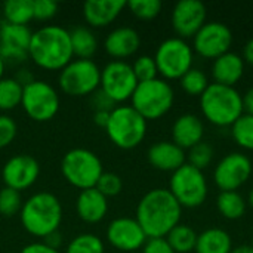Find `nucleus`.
I'll return each mask as SVG.
<instances>
[{
    "mask_svg": "<svg viewBox=\"0 0 253 253\" xmlns=\"http://www.w3.org/2000/svg\"><path fill=\"white\" fill-rule=\"evenodd\" d=\"M182 208L166 188H154L144 194L136 206V221L148 239H165L181 224Z\"/></svg>",
    "mask_w": 253,
    "mask_h": 253,
    "instance_id": "1",
    "label": "nucleus"
},
{
    "mask_svg": "<svg viewBox=\"0 0 253 253\" xmlns=\"http://www.w3.org/2000/svg\"><path fill=\"white\" fill-rule=\"evenodd\" d=\"M28 56L47 71H61L73 61L70 31L58 25H46L33 33Z\"/></svg>",
    "mask_w": 253,
    "mask_h": 253,
    "instance_id": "2",
    "label": "nucleus"
},
{
    "mask_svg": "<svg viewBox=\"0 0 253 253\" xmlns=\"http://www.w3.org/2000/svg\"><path fill=\"white\" fill-rule=\"evenodd\" d=\"M205 119L218 127H231L243 114V95L233 86L211 83L200 96Z\"/></svg>",
    "mask_w": 253,
    "mask_h": 253,
    "instance_id": "3",
    "label": "nucleus"
},
{
    "mask_svg": "<svg viewBox=\"0 0 253 253\" xmlns=\"http://www.w3.org/2000/svg\"><path fill=\"white\" fill-rule=\"evenodd\" d=\"M22 227L36 237H47L58 231L62 221V205L52 193H36L24 205L19 212Z\"/></svg>",
    "mask_w": 253,
    "mask_h": 253,
    "instance_id": "4",
    "label": "nucleus"
},
{
    "mask_svg": "<svg viewBox=\"0 0 253 253\" xmlns=\"http://www.w3.org/2000/svg\"><path fill=\"white\" fill-rule=\"evenodd\" d=\"M105 130L116 147L132 150L144 141L147 120L132 105H119L111 111Z\"/></svg>",
    "mask_w": 253,
    "mask_h": 253,
    "instance_id": "5",
    "label": "nucleus"
},
{
    "mask_svg": "<svg viewBox=\"0 0 253 253\" xmlns=\"http://www.w3.org/2000/svg\"><path fill=\"white\" fill-rule=\"evenodd\" d=\"M132 107L148 122L168 114L175 101V92L165 79H154L138 83L132 98Z\"/></svg>",
    "mask_w": 253,
    "mask_h": 253,
    "instance_id": "6",
    "label": "nucleus"
},
{
    "mask_svg": "<svg viewBox=\"0 0 253 253\" xmlns=\"http://www.w3.org/2000/svg\"><path fill=\"white\" fill-rule=\"evenodd\" d=\"M61 172L68 184L82 191L95 188L101 175L104 173L99 157L86 148L70 150L62 157Z\"/></svg>",
    "mask_w": 253,
    "mask_h": 253,
    "instance_id": "7",
    "label": "nucleus"
},
{
    "mask_svg": "<svg viewBox=\"0 0 253 253\" xmlns=\"http://www.w3.org/2000/svg\"><path fill=\"white\" fill-rule=\"evenodd\" d=\"M181 208H199L208 199V179L203 170L185 163L178 170H175L169 181L168 188Z\"/></svg>",
    "mask_w": 253,
    "mask_h": 253,
    "instance_id": "8",
    "label": "nucleus"
},
{
    "mask_svg": "<svg viewBox=\"0 0 253 253\" xmlns=\"http://www.w3.org/2000/svg\"><path fill=\"white\" fill-rule=\"evenodd\" d=\"M193 47L179 37H170L162 42L154 55L159 74L166 80H179L193 68Z\"/></svg>",
    "mask_w": 253,
    "mask_h": 253,
    "instance_id": "9",
    "label": "nucleus"
},
{
    "mask_svg": "<svg viewBox=\"0 0 253 253\" xmlns=\"http://www.w3.org/2000/svg\"><path fill=\"white\" fill-rule=\"evenodd\" d=\"M58 83L70 96L92 95L99 89L101 70L92 59H74L59 71Z\"/></svg>",
    "mask_w": 253,
    "mask_h": 253,
    "instance_id": "10",
    "label": "nucleus"
},
{
    "mask_svg": "<svg viewBox=\"0 0 253 253\" xmlns=\"http://www.w3.org/2000/svg\"><path fill=\"white\" fill-rule=\"evenodd\" d=\"M21 105L31 120L44 123L58 114L61 101L52 84L43 80H34L24 87Z\"/></svg>",
    "mask_w": 253,
    "mask_h": 253,
    "instance_id": "11",
    "label": "nucleus"
},
{
    "mask_svg": "<svg viewBox=\"0 0 253 253\" xmlns=\"http://www.w3.org/2000/svg\"><path fill=\"white\" fill-rule=\"evenodd\" d=\"M138 83L132 65L125 61H111L101 70L99 89L116 104L130 99Z\"/></svg>",
    "mask_w": 253,
    "mask_h": 253,
    "instance_id": "12",
    "label": "nucleus"
},
{
    "mask_svg": "<svg viewBox=\"0 0 253 253\" xmlns=\"http://www.w3.org/2000/svg\"><path fill=\"white\" fill-rule=\"evenodd\" d=\"M193 50L202 58L215 61L221 55L230 52L233 46V31L224 22L211 21L197 31L193 37Z\"/></svg>",
    "mask_w": 253,
    "mask_h": 253,
    "instance_id": "13",
    "label": "nucleus"
},
{
    "mask_svg": "<svg viewBox=\"0 0 253 253\" xmlns=\"http://www.w3.org/2000/svg\"><path fill=\"white\" fill-rule=\"evenodd\" d=\"M252 170V162L246 154L230 153L215 166L213 181L221 191H237L249 181Z\"/></svg>",
    "mask_w": 253,
    "mask_h": 253,
    "instance_id": "14",
    "label": "nucleus"
},
{
    "mask_svg": "<svg viewBox=\"0 0 253 253\" xmlns=\"http://www.w3.org/2000/svg\"><path fill=\"white\" fill-rule=\"evenodd\" d=\"M208 9L200 0H181L172 10V27L179 39L194 37L208 22Z\"/></svg>",
    "mask_w": 253,
    "mask_h": 253,
    "instance_id": "15",
    "label": "nucleus"
},
{
    "mask_svg": "<svg viewBox=\"0 0 253 253\" xmlns=\"http://www.w3.org/2000/svg\"><path fill=\"white\" fill-rule=\"evenodd\" d=\"M33 31L27 25L0 22V56L4 62H22L28 58Z\"/></svg>",
    "mask_w": 253,
    "mask_h": 253,
    "instance_id": "16",
    "label": "nucleus"
},
{
    "mask_svg": "<svg viewBox=\"0 0 253 253\" xmlns=\"http://www.w3.org/2000/svg\"><path fill=\"white\" fill-rule=\"evenodd\" d=\"M39 175L40 165L34 157L28 154H18L10 157L1 169L4 185L19 193L30 188L37 181Z\"/></svg>",
    "mask_w": 253,
    "mask_h": 253,
    "instance_id": "17",
    "label": "nucleus"
},
{
    "mask_svg": "<svg viewBox=\"0 0 253 253\" xmlns=\"http://www.w3.org/2000/svg\"><path fill=\"white\" fill-rule=\"evenodd\" d=\"M108 243L122 252H135L144 248L148 237L133 218H117L107 228Z\"/></svg>",
    "mask_w": 253,
    "mask_h": 253,
    "instance_id": "18",
    "label": "nucleus"
},
{
    "mask_svg": "<svg viewBox=\"0 0 253 253\" xmlns=\"http://www.w3.org/2000/svg\"><path fill=\"white\" fill-rule=\"evenodd\" d=\"M203 136L205 125L196 114H182L172 125V142H175L184 151L202 142Z\"/></svg>",
    "mask_w": 253,
    "mask_h": 253,
    "instance_id": "19",
    "label": "nucleus"
},
{
    "mask_svg": "<svg viewBox=\"0 0 253 253\" xmlns=\"http://www.w3.org/2000/svg\"><path fill=\"white\" fill-rule=\"evenodd\" d=\"M147 159L154 169L173 173L185 165V151L172 141H160L150 147Z\"/></svg>",
    "mask_w": 253,
    "mask_h": 253,
    "instance_id": "20",
    "label": "nucleus"
},
{
    "mask_svg": "<svg viewBox=\"0 0 253 253\" xmlns=\"http://www.w3.org/2000/svg\"><path fill=\"white\" fill-rule=\"evenodd\" d=\"M139 46H141L139 33L130 27H119L113 30L104 42L105 52L110 56L116 58V61H122L125 58L132 56L133 53L138 52Z\"/></svg>",
    "mask_w": 253,
    "mask_h": 253,
    "instance_id": "21",
    "label": "nucleus"
},
{
    "mask_svg": "<svg viewBox=\"0 0 253 253\" xmlns=\"http://www.w3.org/2000/svg\"><path fill=\"white\" fill-rule=\"evenodd\" d=\"M127 6L125 0H89L83 4L86 22L95 28L110 25Z\"/></svg>",
    "mask_w": 253,
    "mask_h": 253,
    "instance_id": "22",
    "label": "nucleus"
},
{
    "mask_svg": "<svg viewBox=\"0 0 253 253\" xmlns=\"http://www.w3.org/2000/svg\"><path fill=\"white\" fill-rule=\"evenodd\" d=\"M76 212L79 218L87 224L101 222L108 212V199L96 188L83 190L77 197Z\"/></svg>",
    "mask_w": 253,
    "mask_h": 253,
    "instance_id": "23",
    "label": "nucleus"
},
{
    "mask_svg": "<svg viewBox=\"0 0 253 253\" xmlns=\"http://www.w3.org/2000/svg\"><path fill=\"white\" fill-rule=\"evenodd\" d=\"M245 74V61L236 52H227L216 58L212 64V77L215 83L224 86H236Z\"/></svg>",
    "mask_w": 253,
    "mask_h": 253,
    "instance_id": "24",
    "label": "nucleus"
},
{
    "mask_svg": "<svg viewBox=\"0 0 253 253\" xmlns=\"http://www.w3.org/2000/svg\"><path fill=\"white\" fill-rule=\"evenodd\" d=\"M233 249L231 236L221 228H208L197 237L196 253H230Z\"/></svg>",
    "mask_w": 253,
    "mask_h": 253,
    "instance_id": "25",
    "label": "nucleus"
},
{
    "mask_svg": "<svg viewBox=\"0 0 253 253\" xmlns=\"http://www.w3.org/2000/svg\"><path fill=\"white\" fill-rule=\"evenodd\" d=\"M71 47L74 56L79 59H90L98 49V42L92 30L86 27H76L70 31Z\"/></svg>",
    "mask_w": 253,
    "mask_h": 253,
    "instance_id": "26",
    "label": "nucleus"
},
{
    "mask_svg": "<svg viewBox=\"0 0 253 253\" xmlns=\"http://www.w3.org/2000/svg\"><path fill=\"white\" fill-rule=\"evenodd\" d=\"M216 208L224 218L236 221L246 213L248 202L239 191H221L216 197Z\"/></svg>",
    "mask_w": 253,
    "mask_h": 253,
    "instance_id": "27",
    "label": "nucleus"
},
{
    "mask_svg": "<svg viewBox=\"0 0 253 253\" xmlns=\"http://www.w3.org/2000/svg\"><path fill=\"white\" fill-rule=\"evenodd\" d=\"M199 234L185 224H178L165 239L175 253H190L196 249Z\"/></svg>",
    "mask_w": 253,
    "mask_h": 253,
    "instance_id": "28",
    "label": "nucleus"
},
{
    "mask_svg": "<svg viewBox=\"0 0 253 253\" xmlns=\"http://www.w3.org/2000/svg\"><path fill=\"white\" fill-rule=\"evenodd\" d=\"M3 16L6 22L15 25H27L34 19L33 0H7L3 4Z\"/></svg>",
    "mask_w": 253,
    "mask_h": 253,
    "instance_id": "29",
    "label": "nucleus"
},
{
    "mask_svg": "<svg viewBox=\"0 0 253 253\" xmlns=\"http://www.w3.org/2000/svg\"><path fill=\"white\" fill-rule=\"evenodd\" d=\"M24 87L12 77L0 80V111H10L21 105Z\"/></svg>",
    "mask_w": 253,
    "mask_h": 253,
    "instance_id": "30",
    "label": "nucleus"
},
{
    "mask_svg": "<svg viewBox=\"0 0 253 253\" xmlns=\"http://www.w3.org/2000/svg\"><path fill=\"white\" fill-rule=\"evenodd\" d=\"M179 83L182 90L190 96H202L208 89V86L211 84L206 73L194 67L179 79Z\"/></svg>",
    "mask_w": 253,
    "mask_h": 253,
    "instance_id": "31",
    "label": "nucleus"
},
{
    "mask_svg": "<svg viewBox=\"0 0 253 253\" xmlns=\"http://www.w3.org/2000/svg\"><path fill=\"white\" fill-rule=\"evenodd\" d=\"M231 135L239 147L248 151H253V116L245 113L231 126Z\"/></svg>",
    "mask_w": 253,
    "mask_h": 253,
    "instance_id": "32",
    "label": "nucleus"
},
{
    "mask_svg": "<svg viewBox=\"0 0 253 253\" xmlns=\"http://www.w3.org/2000/svg\"><path fill=\"white\" fill-rule=\"evenodd\" d=\"M104 243L95 234H79L74 237L65 253H104Z\"/></svg>",
    "mask_w": 253,
    "mask_h": 253,
    "instance_id": "33",
    "label": "nucleus"
},
{
    "mask_svg": "<svg viewBox=\"0 0 253 253\" xmlns=\"http://www.w3.org/2000/svg\"><path fill=\"white\" fill-rule=\"evenodd\" d=\"M213 148L211 144L202 141L193 148L188 150V165L194 166L199 170H205L213 160Z\"/></svg>",
    "mask_w": 253,
    "mask_h": 253,
    "instance_id": "34",
    "label": "nucleus"
},
{
    "mask_svg": "<svg viewBox=\"0 0 253 253\" xmlns=\"http://www.w3.org/2000/svg\"><path fill=\"white\" fill-rule=\"evenodd\" d=\"M22 209V199L21 193L12 188L4 187L0 190V215L10 218L19 213Z\"/></svg>",
    "mask_w": 253,
    "mask_h": 253,
    "instance_id": "35",
    "label": "nucleus"
},
{
    "mask_svg": "<svg viewBox=\"0 0 253 253\" xmlns=\"http://www.w3.org/2000/svg\"><path fill=\"white\" fill-rule=\"evenodd\" d=\"M127 7L136 18L150 21L160 13L163 4L160 0H130L127 1Z\"/></svg>",
    "mask_w": 253,
    "mask_h": 253,
    "instance_id": "36",
    "label": "nucleus"
},
{
    "mask_svg": "<svg viewBox=\"0 0 253 253\" xmlns=\"http://www.w3.org/2000/svg\"><path fill=\"white\" fill-rule=\"evenodd\" d=\"M132 70H133L135 77L139 83L154 80V79H157V74H159L154 56H150V55L138 56L135 59V62L132 64Z\"/></svg>",
    "mask_w": 253,
    "mask_h": 253,
    "instance_id": "37",
    "label": "nucleus"
},
{
    "mask_svg": "<svg viewBox=\"0 0 253 253\" xmlns=\"http://www.w3.org/2000/svg\"><path fill=\"white\" fill-rule=\"evenodd\" d=\"M102 196H105L107 199L108 197H114L117 194H120L122 188H123V182H122V178L117 175V173H113V172H104L95 187Z\"/></svg>",
    "mask_w": 253,
    "mask_h": 253,
    "instance_id": "38",
    "label": "nucleus"
},
{
    "mask_svg": "<svg viewBox=\"0 0 253 253\" xmlns=\"http://www.w3.org/2000/svg\"><path fill=\"white\" fill-rule=\"evenodd\" d=\"M18 133V126L15 120L6 114H0V150L6 148L13 142Z\"/></svg>",
    "mask_w": 253,
    "mask_h": 253,
    "instance_id": "39",
    "label": "nucleus"
},
{
    "mask_svg": "<svg viewBox=\"0 0 253 253\" xmlns=\"http://www.w3.org/2000/svg\"><path fill=\"white\" fill-rule=\"evenodd\" d=\"M58 12V3L53 0H33V13L37 21H49Z\"/></svg>",
    "mask_w": 253,
    "mask_h": 253,
    "instance_id": "40",
    "label": "nucleus"
},
{
    "mask_svg": "<svg viewBox=\"0 0 253 253\" xmlns=\"http://www.w3.org/2000/svg\"><path fill=\"white\" fill-rule=\"evenodd\" d=\"M92 105L95 111H113L116 108V102L108 98L101 89L92 93Z\"/></svg>",
    "mask_w": 253,
    "mask_h": 253,
    "instance_id": "41",
    "label": "nucleus"
},
{
    "mask_svg": "<svg viewBox=\"0 0 253 253\" xmlns=\"http://www.w3.org/2000/svg\"><path fill=\"white\" fill-rule=\"evenodd\" d=\"M142 253H175L166 239H148L142 248Z\"/></svg>",
    "mask_w": 253,
    "mask_h": 253,
    "instance_id": "42",
    "label": "nucleus"
},
{
    "mask_svg": "<svg viewBox=\"0 0 253 253\" xmlns=\"http://www.w3.org/2000/svg\"><path fill=\"white\" fill-rule=\"evenodd\" d=\"M21 253H59L56 249H52V248H49L46 243H43V242H37V243H30V245H27Z\"/></svg>",
    "mask_w": 253,
    "mask_h": 253,
    "instance_id": "43",
    "label": "nucleus"
},
{
    "mask_svg": "<svg viewBox=\"0 0 253 253\" xmlns=\"http://www.w3.org/2000/svg\"><path fill=\"white\" fill-rule=\"evenodd\" d=\"M15 80H16L22 87H25L27 84L33 83L36 79H34V76H33V73H31L30 70H19L18 74H16V77H15Z\"/></svg>",
    "mask_w": 253,
    "mask_h": 253,
    "instance_id": "44",
    "label": "nucleus"
},
{
    "mask_svg": "<svg viewBox=\"0 0 253 253\" xmlns=\"http://www.w3.org/2000/svg\"><path fill=\"white\" fill-rule=\"evenodd\" d=\"M110 114L111 111H95L93 113V123L99 127H107L108 120H110Z\"/></svg>",
    "mask_w": 253,
    "mask_h": 253,
    "instance_id": "45",
    "label": "nucleus"
},
{
    "mask_svg": "<svg viewBox=\"0 0 253 253\" xmlns=\"http://www.w3.org/2000/svg\"><path fill=\"white\" fill-rule=\"evenodd\" d=\"M43 243H46L49 248L58 251V248H59L61 243H62V237H61V234H59L58 231H55V233L49 234L47 237H44V239H43Z\"/></svg>",
    "mask_w": 253,
    "mask_h": 253,
    "instance_id": "46",
    "label": "nucleus"
},
{
    "mask_svg": "<svg viewBox=\"0 0 253 253\" xmlns=\"http://www.w3.org/2000/svg\"><path fill=\"white\" fill-rule=\"evenodd\" d=\"M243 108L246 114L253 116V86L251 89H248L246 93L243 95Z\"/></svg>",
    "mask_w": 253,
    "mask_h": 253,
    "instance_id": "47",
    "label": "nucleus"
},
{
    "mask_svg": "<svg viewBox=\"0 0 253 253\" xmlns=\"http://www.w3.org/2000/svg\"><path fill=\"white\" fill-rule=\"evenodd\" d=\"M242 58H243L245 62L253 65V37L245 44V47H243V56Z\"/></svg>",
    "mask_w": 253,
    "mask_h": 253,
    "instance_id": "48",
    "label": "nucleus"
},
{
    "mask_svg": "<svg viewBox=\"0 0 253 253\" xmlns=\"http://www.w3.org/2000/svg\"><path fill=\"white\" fill-rule=\"evenodd\" d=\"M230 253H253V248L251 245H240L237 248H233Z\"/></svg>",
    "mask_w": 253,
    "mask_h": 253,
    "instance_id": "49",
    "label": "nucleus"
},
{
    "mask_svg": "<svg viewBox=\"0 0 253 253\" xmlns=\"http://www.w3.org/2000/svg\"><path fill=\"white\" fill-rule=\"evenodd\" d=\"M4 68H6V62L3 61V58L0 56V80L3 79V74H4Z\"/></svg>",
    "mask_w": 253,
    "mask_h": 253,
    "instance_id": "50",
    "label": "nucleus"
},
{
    "mask_svg": "<svg viewBox=\"0 0 253 253\" xmlns=\"http://www.w3.org/2000/svg\"><path fill=\"white\" fill-rule=\"evenodd\" d=\"M246 202H248V205H249L251 208H253V188L249 191V196H248V200H246Z\"/></svg>",
    "mask_w": 253,
    "mask_h": 253,
    "instance_id": "51",
    "label": "nucleus"
},
{
    "mask_svg": "<svg viewBox=\"0 0 253 253\" xmlns=\"http://www.w3.org/2000/svg\"><path fill=\"white\" fill-rule=\"evenodd\" d=\"M251 246H252V248H253V237H252V245H251Z\"/></svg>",
    "mask_w": 253,
    "mask_h": 253,
    "instance_id": "52",
    "label": "nucleus"
}]
</instances>
